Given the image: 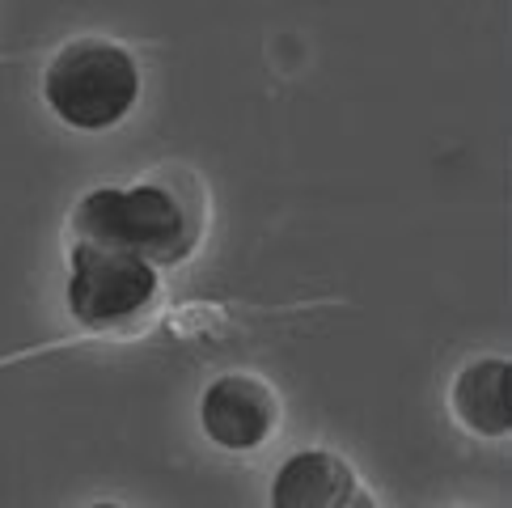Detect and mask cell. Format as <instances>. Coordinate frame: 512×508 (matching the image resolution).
Returning a JSON list of instances; mask_svg holds the SVG:
<instances>
[{"label":"cell","mask_w":512,"mask_h":508,"mask_svg":"<svg viewBox=\"0 0 512 508\" xmlns=\"http://www.w3.org/2000/svg\"><path fill=\"white\" fill-rule=\"evenodd\" d=\"M199 424H204L212 445L246 453V449H259L271 432H276L280 403L267 381L250 377V373H229V377H216L204 390Z\"/></svg>","instance_id":"277c9868"},{"label":"cell","mask_w":512,"mask_h":508,"mask_svg":"<svg viewBox=\"0 0 512 508\" xmlns=\"http://www.w3.org/2000/svg\"><path fill=\"white\" fill-rule=\"evenodd\" d=\"M43 98L77 132H106L132 115L140 98V68L111 39H72L43 72Z\"/></svg>","instance_id":"7a4b0ae2"},{"label":"cell","mask_w":512,"mask_h":508,"mask_svg":"<svg viewBox=\"0 0 512 508\" xmlns=\"http://www.w3.org/2000/svg\"><path fill=\"white\" fill-rule=\"evenodd\" d=\"M271 508H373V500L343 458L301 449L271 479Z\"/></svg>","instance_id":"5b68a950"},{"label":"cell","mask_w":512,"mask_h":508,"mask_svg":"<svg viewBox=\"0 0 512 508\" xmlns=\"http://www.w3.org/2000/svg\"><path fill=\"white\" fill-rule=\"evenodd\" d=\"M89 508H119V504H89Z\"/></svg>","instance_id":"52a82bcc"},{"label":"cell","mask_w":512,"mask_h":508,"mask_svg":"<svg viewBox=\"0 0 512 508\" xmlns=\"http://www.w3.org/2000/svg\"><path fill=\"white\" fill-rule=\"evenodd\" d=\"M453 411L479 437H504L508 424V360L483 356L453 381Z\"/></svg>","instance_id":"8992f818"},{"label":"cell","mask_w":512,"mask_h":508,"mask_svg":"<svg viewBox=\"0 0 512 508\" xmlns=\"http://www.w3.org/2000/svg\"><path fill=\"white\" fill-rule=\"evenodd\" d=\"M195 238V221L166 187H98L72 212V242L123 250L149 267L182 263Z\"/></svg>","instance_id":"6da1fadb"},{"label":"cell","mask_w":512,"mask_h":508,"mask_svg":"<svg viewBox=\"0 0 512 508\" xmlns=\"http://www.w3.org/2000/svg\"><path fill=\"white\" fill-rule=\"evenodd\" d=\"M157 297V267L123 250L72 242L68 254V314L89 331L136 322Z\"/></svg>","instance_id":"3957f363"}]
</instances>
